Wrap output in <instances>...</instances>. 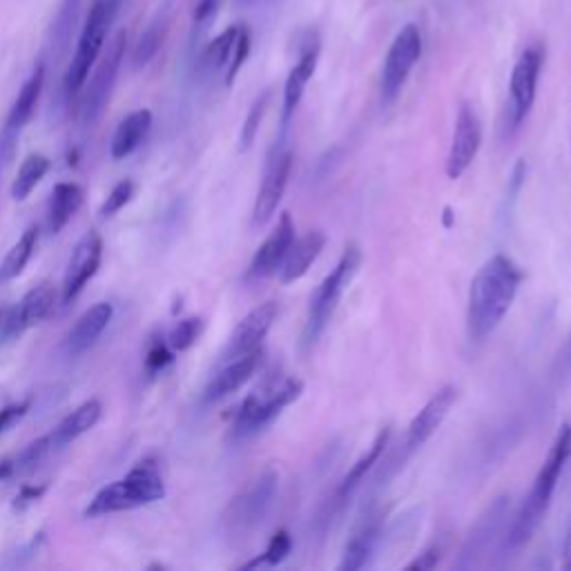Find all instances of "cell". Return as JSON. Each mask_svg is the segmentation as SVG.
<instances>
[{
  "instance_id": "6da1fadb",
  "label": "cell",
  "mask_w": 571,
  "mask_h": 571,
  "mask_svg": "<svg viewBox=\"0 0 571 571\" xmlns=\"http://www.w3.org/2000/svg\"><path fill=\"white\" fill-rule=\"evenodd\" d=\"M522 270L507 255H493L478 270L469 288L467 328L473 342H485L514 306Z\"/></svg>"
},
{
  "instance_id": "7a4b0ae2",
  "label": "cell",
  "mask_w": 571,
  "mask_h": 571,
  "mask_svg": "<svg viewBox=\"0 0 571 571\" xmlns=\"http://www.w3.org/2000/svg\"><path fill=\"white\" fill-rule=\"evenodd\" d=\"M569 458H571V427L565 424V427L558 431L543 467H540L534 485H531V491L527 493V498L518 509L514 522H511L507 529L505 536L507 549H520L522 545H527L531 536L538 531V527L543 525L551 505V498H554L558 480L563 476Z\"/></svg>"
},
{
  "instance_id": "3957f363",
  "label": "cell",
  "mask_w": 571,
  "mask_h": 571,
  "mask_svg": "<svg viewBox=\"0 0 571 571\" xmlns=\"http://www.w3.org/2000/svg\"><path fill=\"white\" fill-rule=\"evenodd\" d=\"M166 498V482H163L159 464L154 460H141L128 476L105 485L85 507V518H99L119 511H132L148 507L152 502Z\"/></svg>"
},
{
  "instance_id": "277c9868",
  "label": "cell",
  "mask_w": 571,
  "mask_h": 571,
  "mask_svg": "<svg viewBox=\"0 0 571 571\" xmlns=\"http://www.w3.org/2000/svg\"><path fill=\"white\" fill-rule=\"evenodd\" d=\"M121 5L123 0H92L90 12H87V18L81 29L79 43H76L72 63L67 67L63 79V90L67 94V99L79 96L87 79H90V70L99 63L103 45L108 41V34Z\"/></svg>"
},
{
  "instance_id": "5b68a950",
  "label": "cell",
  "mask_w": 571,
  "mask_h": 571,
  "mask_svg": "<svg viewBox=\"0 0 571 571\" xmlns=\"http://www.w3.org/2000/svg\"><path fill=\"white\" fill-rule=\"evenodd\" d=\"M362 264V250L357 244H348L344 255L337 261V266L326 275V279L319 288L315 290V295L311 299V308H308L302 344L304 348H313L317 344L319 337L324 335L326 326L331 324V319L337 311V304L344 295V290L351 286L353 277L357 275Z\"/></svg>"
},
{
  "instance_id": "8992f818",
  "label": "cell",
  "mask_w": 571,
  "mask_h": 571,
  "mask_svg": "<svg viewBox=\"0 0 571 571\" xmlns=\"http://www.w3.org/2000/svg\"><path fill=\"white\" fill-rule=\"evenodd\" d=\"M277 491L279 473L275 469H268L244 493H239L221 516V527H224L226 538L232 543H239V540L253 534L273 509Z\"/></svg>"
},
{
  "instance_id": "52a82bcc",
  "label": "cell",
  "mask_w": 571,
  "mask_h": 571,
  "mask_svg": "<svg viewBox=\"0 0 571 571\" xmlns=\"http://www.w3.org/2000/svg\"><path fill=\"white\" fill-rule=\"evenodd\" d=\"M304 391V384L297 377H284L282 382H273L257 389L253 395L239 404L235 411V420H232V433L239 438L253 435L268 427L270 422L282 415L286 406L299 400Z\"/></svg>"
},
{
  "instance_id": "ba28073f",
  "label": "cell",
  "mask_w": 571,
  "mask_h": 571,
  "mask_svg": "<svg viewBox=\"0 0 571 571\" xmlns=\"http://www.w3.org/2000/svg\"><path fill=\"white\" fill-rule=\"evenodd\" d=\"M125 45H128V32H125V29H119L108 45V52L103 54L99 65H96L92 79H87L90 83H85L87 87H83L85 92H83L81 108H79L81 121L85 125H92L103 114V110L108 108L112 90L116 85V76H119L123 56H125Z\"/></svg>"
},
{
  "instance_id": "9c48e42d",
  "label": "cell",
  "mask_w": 571,
  "mask_h": 571,
  "mask_svg": "<svg viewBox=\"0 0 571 571\" xmlns=\"http://www.w3.org/2000/svg\"><path fill=\"white\" fill-rule=\"evenodd\" d=\"M422 56V34L418 25H404L398 34H395L393 43L389 47V54L384 58L382 65V79H380V96L384 105H391L398 99L402 87L409 81L413 67L418 65Z\"/></svg>"
},
{
  "instance_id": "30bf717a",
  "label": "cell",
  "mask_w": 571,
  "mask_h": 571,
  "mask_svg": "<svg viewBox=\"0 0 571 571\" xmlns=\"http://www.w3.org/2000/svg\"><path fill=\"white\" fill-rule=\"evenodd\" d=\"M545 50L540 45H531L518 56L509 79V128L518 130L534 108L538 79L543 72Z\"/></svg>"
},
{
  "instance_id": "8fae6325",
  "label": "cell",
  "mask_w": 571,
  "mask_h": 571,
  "mask_svg": "<svg viewBox=\"0 0 571 571\" xmlns=\"http://www.w3.org/2000/svg\"><path fill=\"white\" fill-rule=\"evenodd\" d=\"M290 172H293V150L284 141H279L266 161L264 179L257 190V199L253 206V226H266L284 199L288 188Z\"/></svg>"
},
{
  "instance_id": "7c38bea8",
  "label": "cell",
  "mask_w": 571,
  "mask_h": 571,
  "mask_svg": "<svg viewBox=\"0 0 571 571\" xmlns=\"http://www.w3.org/2000/svg\"><path fill=\"white\" fill-rule=\"evenodd\" d=\"M507 516H509V498L502 496L498 500H493L485 514H482L480 520L476 522V527H473L467 543H464L456 563L458 569H471L482 565V558L489 556V551L496 547L502 529H505Z\"/></svg>"
},
{
  "instance_id": "4fadbf2b",
  "label": "cell",
  "mask_w": 571,
  "mask_h": 571,
  "mask_svg": "<svg viewBox=\"0 0 571 571\" xmlns=\"http://www.w3.org/2000/svg\"><path fill=\"white\" fill-rule=\"evenodd\" d=\"M43 85H45V63H38L34 67V72L29 74V79L23 83L21 92H18L12 110L7 114L5 128L0 132V161L3 163L12 159L18 134H21L25 125L32 121L38 99H41Z\"/></svg>"
},
{
  "instance_id": "5bb4252c",
  "label": "cell",
  "mask_w": 571,
  "mask_h": 571,
  "mask_svg": "<svg viewBox=\"0 0 571 571\" xmlns=\"http://www.w3.org/2000/svg\"><path fill=\"white\" fill-rule=\"evenodd\" d=\"M277 315H279L277 302H264L253 308V311L235 326V331L230 333V340L224 348V353H221L219 362L224 364L230 360H237V357L261 351V344H264L266 335L270 333V328H273Z\"/></svg>"
},
{
  "instance_id": "9a60e30c",
  "label": "cell",
  "mask_w": 571,
  "mask_h": 571,
  "mask_svg": "<svg viewBox=\"0 0 571 571\" xmlns=\"http://www.w3.org/2000/svg\"><path fill=\"white\" fill-rule=\"evenodd\" d=\"M103 259V239L99 232H85L74 246L72 257L67 261V270L63 277V306L72 304L87 282L99 273Z\"/></svg>"
},
{
  "instance_id": "2e32d148",
  "label": "cell",
  "mask_w": 571,
  "mask_h": 571,
  "mask_svg": "<svg viewBox=\"0 0 571 571\" xmlns=\"http://www.w3.org/2000/svg\"><path fill=\"white\" fill-rule=\"evenodd\" d=\"M482 145V125L476 110L471 105H460L456 128H453V139L447 157V177L460 179L464 172L469 170L473 159L478 157V150Z\"/></svg>"
},
{
  "instance_id": "e0dca14e",
  "label": "cell",
  "mask_w": 571,
  "mask_h": 571,
  "mask_svg": "<svg viewBox=\"0 0 571 571\" xmlns=\"http://www.w3.org/2000/svg\"><path fill=\"white\" fill-rule=\"evenodd\" d=\"M456 400H458V389L451 384L442 386V389L431 395V400L422 406L420 413L415 415L413 422L409 424V431H406V440H404V456H411V453L424 447V444L433 438V433L442 427L444 420H447V415L453 409Z\"/></svg>"
},
{
  "instance_id": "ac0fdd59",
  "label": "cell",
  "mask_w": 571,
  "mask_h": 571,
  "mask_svg": "<svg viewBox=\"0 0 571 571\" xmlns=\"http://www.w3.org/2000/svg\"><path fill=\"white\" fill-rule=\"evenodd\" d=\"M293 241H295V221L288 212H284V215L279 217L275 230L270 232L268 239L259 246L253 261H250V266L246 270L248 282H259V279H268L277 275L284 266V259L288 255L290 246H293Z\"/></svg>"
},
{
  "instance_id": "d6986e66",
  "label": "cell",
  "mask_w": 571,
  "mask_h": 571,
  "mask_svg": "<svg viewBox=\"0 0 571 571\" xmlns=\"http://www.w3.org/2000/svg\"><path fill=\"white\" fill-rule=\"evenodd\" d=\"M56 304V293L50 284L34 286L14 308H9L5 317V326L0 337L3 340H16L29 328H34L52 315Z\"/></svg>"
},
{
  "instance_id": "ffe728a7",
  "label": "cell",
  "mask_w": 571,
  "mask_h": 571,
  "mask_svg": "<svg viewBox=\"0 0 571 571\" xmlns=\"http://www.w3.org/2000/svg\"><path fill=\"white\" fill-rule=\"evenodd\" d=\"M319 38L311 36L308 41L304 43L302 52H299L297 63L290 67V72L286 76V83H284V110H282V125L284 130L288 128L290 119H293L295 110L299 108V103H302V96L306 92L308 83H311L313 74L317 70V63H319Z\"/></svg>"
},
{
  "instance_id": "44dd1931",
  "label": "cell",
  "mask_w": 571,
  "mask_h": 571,
  "mask_svg": "<svg viewBox=\"0 0 571 571\" xmlns=\"http://www.w3.org/2000/svg\"><path fill=\"white\" fill-rule=\"evenodd\" d=\"M259 362H261V351H255L250 355L237 357V360L221 364V369L212 375L206 391H203V402H208V404L219 402L235 391H239L241 386H244L250 377L255 375Z\"/></svg>"
},
{
  "instance_id": "7402d4cb",
  "label": "cell",
  "mask_w": 571,
  "mask_h": 571,
  "mask_svg": "<svg viewBox=\"0 0 571 571\" xmlns=\"http://www.w3.org/2000/svg\"><path fill=\"white\" fill-rule=\"evenodd\" d=\"M114 315V308L108 302H99L76 319L72 331L65 337V351L70 357H76L85 353L99 337L103 335L105 328L110 326Z\"/></svg>"
},
{
  "instance_id": "603a6c76",
  "label": "cell",
  "mask_w": 571,
  "mask_h": 571,
  "mask_svg": "<svg viewBox=\"0 0 571 571\" xmlns=\"http://www.w3.org/2000/svg\"><path fill=\"white\" fill-rule=\"evenodd\" d=\"M380 531H382V516L375 514V511H369V514L360 520V525L355 527L353 536L348 538L340 569L357 571L369 565V558L373 556Z\"/></svg>"
},
{
  "instance_id": "cb8c5ba5",
  "label": "cell",
  "mask_w": 571,
  "mask_h": 571,
  "mask_svg": "<svg viewBox=\"0 0 571 571\" xmlns=\"http://www.w3.org/2000/svg\"><path fill=\"white\" fill-rule=\"evenodd\" d=\"M326 246V235L322 230H311L304 237H295L293 246H290L288 255L284 259V266L279 270L282 275V284H293L297 279H302L315 261L322 255Z\"/></svg>"
},
{
  "instance_id": "d4e9b609",
  "label": "cell",
  "mask_w": 571,
  "mask_h": 571,
  "mask_svg": "<svg viewBox=\"0 0 571 571\" xmlns=\"http://www.w3.org/2000/svg\"><path fill=\"white\" fill-rule=\"evenodd\" d=\"M389 440H391V429L384 427L380 433H377V438L371 444V449L366 451L364 456L353 464L351 471L346 473V478L342 480L340 489H337V493H335V500L331 502L333 511H340L346 505V500L353 496V491L360 487V482H364L366 473H369L375 467V464H380L386 447H389Z\"/></svg>"
},
{
  "instance_id": "484cf974",
  "label": "cell",
  "mask_w": 571,
  "mask_h": 571,
  "mask_svg": "<svg viewBox=\"0 0 571 571\" xmlns=\"http://www.w3.org/2000/svg\"><path fill=\"white\" fill-rule=\"evenodd\" d=\"M101 413L103 406L99 400H87L81 406H76V409L70 415H65L63 422L50 433L54 449H63L70 442L79 440L83 433L94 429L101 420Z\"/></svg>"
},
{
  "instance_id": "4316f807",
  "label": "cell",
  "mask_w": 571,
  "mask_h": 571,
  "mask_svg": "<svg viewBox=\"0 0 571 571\" xmlns=\"http://www.w3.org/2000/svg\"><path fill=\"white\" fill-rule=\"evenodd\" d=\"M152 128V112L150 110H137L125 116L116 128L112 143H110V154L114 161H121L125 157L139 148L143 139L148 137V132Z\"/></svg>"
},
{
  "instance_id": "83f0119b",
  "label": "cell",
  "mask_w": 571,
  "mask_h": 571,
  "mask_svg": "<svg viewBox=\"0 0 571 571\" xmlns=\"http://www.w3.org/2000/svg\"><path fill=\"white\" fill-rule=\"evenodd\" d=\"M83 199L85 192L81 186H76V183H56L50 201V217H47V226H50L52 235H58V232L70 224V219L81 210Z\"/></svg>"
},
{
  "instance_id": "f1b7e54d",
  "label": "cell",
  "mask_w": 571,
  "mask_h": 571,
  "mask_svg": "<svg viewBox=\"0 0 571 571\" xmlns=\"http://www.w3.org/2000/svg\"><path fill=\"white\" fill-rule=\"evenodd\" d=\"M50 451H54V444H52L50 435H43V438L34 440L32 444H27V447L23 451H18L16 456L0 462V480H12L18 476H27V473H32L38 464L45 460V456Z\"/></svg>"
},
{
  "instance_id": "f546056e",
  "label": "cell",
  "mask_w": 571,
  "mask_h": 571,
  "mask_svg": "<svg viewBox=\"0 0 571 571\" xmlns=\"http://www.w3.org/2000/svg\"><path fill=\"white\" fill-rule=\"evenodd\" d=\"M81 3L83 0H61V5H58L50 25V34H47V47H50L54 56L61 54L70 45L74 29L79 25Z\"/></svg>"
},
{
  "instance_id": "4dcf8cb0",
  "label": "cell",
  "mask_w": 571,
  "mask_h": 571,
  "mask_svg": "<svg viewBox=\"0 0 571 571\" xmlns=\"http://www.w3.org/2000/svg\"><path fill=\"white\" fill-rule=\"evenodd\" d=\"M168 25H170V0L163 5V9H159L157 16L152 18V23L145 27L137 47H134V67L148 65L152 58L157 56L159 47L163 45V41H166Z\"/></svg>"
},
{
  "instance_id": "1f68e13d",
  "label": "cell",
  "mask_w": 571,
  "mask_h": 571,
  "mask_svg": "<svg viewBox=\"0 0 571 571\" xmlns=\"http://www.w3.org/2000/svg\"><path fill=\"white\" fill-rule=\"evenodd\" d=\"M38 244V228L32 226L27 228L21 237H18L16 244L9 250L7 257L3 259V264H0V284H7L16 279L18 275H23L25 266L29 264V259H32L34 250Z\"/></svg>"
},
{
  "instance_id": "d6a6232c",
  "label": "cell",
  "mask_w": 571,
  "mask_h": 571,
  "mask_svg": "<svg viewBox=\"0 0 571 571\" xmlns=\"http://www.w3.org/2000/svg\"><path fill=\"white\" fill-rule=\"evenodd\" d=\"M50 159L43 157V154H29V157L21 163L18 168L16 179L12 183V199L14 201H25L32 192L36 190L38 183L43 181V177L50 172Z\"/></svg>"
},
{
  "instance_id": "836d02e7",
  "label": "cell",
  "mask_w": 571,
  "mask_h": 571,
  "mask_svg": "<svg viewBox=\"0 0 571 571\" xmlns=\"http://www.w3.org/2000/svg\"><path fill=\"white\" fill-rule=\"evenodd\" d=\"M237 34H239V25H230L228 29H224V32L215 38V41H210L206 45V50H203V54H201L203 70L210 72V74H217V72L226 74V67L230 63L232 47H235Z\"/></svg>"
},
{
  "instance_id": "e575fe53",
  "label": "cell",
  "mask_w": 571,
  "mask_h": 571,
  "mask_svg": "<svg viewBox=\"0 0 571 571\" xmlns=\"http://www.w3.org/2000/svg\"><path fill=\"white\" fill-rule=\"evenodd\" d=\"M206 328V322L201 317H186L177 322V326L168 333V344L174 353H183L199 342V337Z\"/></svg>"
},
{
  "instance_id": "d590c367",
  "label": "cell",
  "mask_w": 571,
  "mask_h": 571,
  "mask_svg": "<svg viewBox=\"0 0 571 571\" xmlns=\"http://www.w3.org/2000/svg\"><path fill=\"white\" fill-rule=\"evenodd\" d=\"M268 105H270V92H264L261 96H257V101L253 103V108H250L244 125H241V134H239V150L241 152H246L250 145L255 143L261 123H264V116L268 112Z\"/></svg>"
},
{
  "instance_id": "8d00e7d4",
  "label": "cell",
  "mask_w": 571,
  "mask_h": 571,
  "mask_svg": "<svg viewBox=\"0 0 571 571\" xmlns=\"http://www.w3.org/2000/svg\"><path fill=\"white\" fill-rule=\"evenodd\" d=\"M290 549H293V540H290L288 531H277V534L270 538L264 554L257 556L255 560H250V563L244 565V569H255V567H266V565L275 567L290 554Z\"/></svg>"
},
{
  "instance_id": "74e56055",
  "label": "cell",
  "mask_w": 571,
  "mask_h": 571,
  "mask_svg": "<svg viewBox=\"0 0 571 571\" xmlns=\"http://www.w3.org/2000/svg\"><path fill=\"white\" fill-rule=\"evenodd\" d=\"M250 45H253V38H250V32L246 25H239V34H237V41L235 47H232V56H230V63L226 67V85H232L237 79V74L241 72V67L248 61L250 56Z\"/></svg>"
},
{
  "instance_id": "f35d334b",
  "label": "cell",
  "mask_w": 571,
  "mask_h": 571,
  "mask_svg": "<svg viewBox=\"0 0 571 571\" xmlns=\"http://www.w3.org/2000/svg\"><path fill=\"white\" fill-rule=\"evenodd\" d=\"M134 190H137V188H134V181H130V179H123V181L116 183V186L112 188V192L108 195V199L103 201L99 215L103 219L114 217L116 212H121L132 201Z\"/></svg>"
},
{
  "instance_id": "ab89813d",
  "label": "cell",
  "mask_w": 571,
  "mask_h": 571,
  "mask_svg": "<svg viewBox=\"0 0 571 571\" xmlns=\"http://www.w3.org/2000/svg\"><path fill=\"white\" fill-rule=\"evenodd\" d=\"M172 360H174V351L170 348L168 340L152 342V346L148 348V355H145V371L150 375H157L161 371H166Z\"/></svg>"
},
{
  "instance_id": "60d3db41",
  "label": "cell",
  "mask_w": 571,
  "mask_h": 571,
  "mask_svg": "<svg viewBox=\"0 0 571 571\" xmlns=\"http://www.w3.org/2000/svg\"><path fill=\"white\" fill-rule=\"evenodd\" d=\"M221 5H224V0H199L195 5V12H192V23L199 29L208 27L217 18Z\"/></svg>"
},
{
  "instance_id": "b9f144b4",
  "label": "cell",
  "mask_w": 571,
  "mask_h": 571,
  "mask_svg": "<svg viewBox=\"0 0 571 571\" xmlns=\"http://www.w3.org/2000/svg\"><path fill=\"white\" fill-rule=\"evenodd\" d=\"M29 411V402H18V404H9L0 409V435H3L12 424H16L23 415Z\"/></svg>"
},
{
  "instance_id": "7bdbcfd3",
  "label": "cell",
  "mask_w": 571,
  "mask_h": 571,
  "mask_svg": "<svg viewBox=\"0 0 571 571\" xmlns=\"http://www.w3.org/2000/svg\"><path fill=\"white\" fill-rule=\"evenodd\" d=\"M440 554H442V545L438 543H433L431 547H427L422 551V554L413 560V563H409V567L406 569H433L435 565H438V560H440Z\"/></svg>"
},
{
  "instance_id": "ee69618b",
  "label": "cell",
  "mask_w": 571,
  "mask_h": 571,
  "mask_svg": "<svg viewBox=\"0 0 571 571\" xmlns=\"http://www.w3.org/2000/svg\"><path fill=\"white\" fill-rule=\"evenodd\" d=\"M45 485L43 487H23L21 493L16 496V502H14V509L18 511H25L27 507H32L34 502L41 500V496L45 493Z\"/></svg>"
},
{
  "instance_id": "f6af8a7d",
  "label": "cell",
  "mask_w": 571,
  "mask_h": 571,
  "mask_svg": "<svg viewBox=\"0 0 571 571\" xmlns=\"http://www.w3.org/2000/svg\"><path fill=\"white\" fill-rule=\"evenodd\" d=\"M556 371L563 377L571 375V333L567 337V344L563 346V351H560L558 360H556Z\"/></svg>"
},
{
  "instance_id": "bcb514c9",
  "label": "cell",
  "mask_w": 571,
  "mask_h": 571,
  "mask_svg": "<svg viewBox=\"0 0 571 571\" xmlns=\"http://www.w3.org/2000/svg\"><path fill=\"white\" fill-rule=\"evenodd\" d=\"M563 567L567 571H571V525H569L567 538H565V547H563Z\"/></svg>"
},
{
  "instance_id": "7dc6e473",
  "label": "cell",
  "mask_w": 571,
  "mask_h": 571,
  "mask_svg": "<svg viewBox=\"0 0 571 571\" xmlns=\"http://www.w3.org/2000/svg\"><path fill=\"white\" fill-rule=\"evenodd\" d=\"M7 311H9V308L0 306V333H3V326H5V317H7Z\"/></svg>"
},
{
  "instance_id": "c3c4849f",
  "label": "cell",
  "mask_w": 571,
  "mask_h": 571,
  "mask_svg": "<svg viewBox=\"0 0 571 571\" xmlns=\"http://www.w3.org/2000/svg\"><path fill=\"white\" fill-rule=\"evenodd\" d=\"M237 5H250V3H255V0H235Z\"/></svg>"
}]
</instances>
